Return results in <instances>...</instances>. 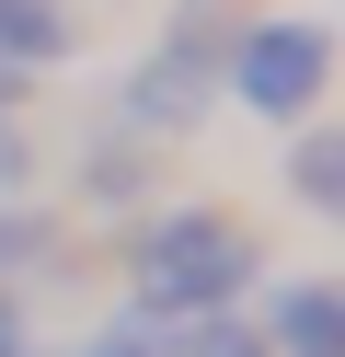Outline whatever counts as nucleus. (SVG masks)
<instances>
[{
	"label": "nucleus",
	"instance_id": "obj_8",
	"mask_svg": "<svg viewBox=\"0 0 345 357\" xmlns=\"http://www.w3.org/2000/svg\"><path fill=\"white\" fill-rule=\"evenodd\" d=\"M0 357H35V334H23V300H12V277H0Z\"/></svg>",
	"mask_w": 345,
	"mask_h": 357
},
{
	"label": "nucleus",
	"instance_id": "obj_9",
	"mask_svg": "<svg viewBox=\"0 0 345 357\" xmlns=\"http://www.w3.org/2000/svg\"><path fill=\"white\" fill-rule=\"evenodd\" d=\"M0 196H23V139L0 127Z\"/></svg>",
	"mask_w": 345,
	"mask_h": 357
},
{
	"label": "nucleus",
	"instance_id": "obj_5",
	"mask_svg": "<svg viewBox=\"0 0 345 357\" xmlns=\"http://www.w3.org/2000/svg\"><path fill=\"white\" fill-rule=\"evenodd\" d=\"M173 357H265V334H253V311H196V323H173Z\"/></svg>",
	"mask_w": 345,
	"mask_h": 357
},
{
	"label": "nucleus",
	"instance_id": "obj_6",
	"mask_svg": "<svg viewBox=\"0 0 345 357\" xmlns=\"http://www.w3.org/2000/svg\"><path fill=\"white\" fill-rule=\"evenodd\" d=\"M288 185H299V208H345V150H334V139H299Z\"/></svg>",
	"mask_w": 345,
	"mask_h": 357
},
{
	"label": "nucleus",
	"instance_id": "obj_4",
	"mask_svg": "<svg viewBox=\"0 0 345 357\" xmlns=\"http://www.w3.org/2000/svg\"><path fill=\"white\" fill-rule=\"evenodd\" d=\"M69 58V0H0V70Z\"/></svg>",
	"mask_w": 345,
	"mask_h": 357
},
{
	"label": "nucleus",
	"instance_id": "obj_2",
	"mask_svg": "<svg viewBox=\"0 0 345 357\" xmlns=\"http://www.w3.org/2000/svg\"><path fill=\"white\" fill-rule=\"evenodd\" d=\"M219 81H230V104H253V116L299 127V116L322 104V81H334V35H322L311 12L242 24V35H230V58H219Z\"/></svg>",
	"mask_w": 345,
	"mask_h": 357
},
{
	"label": "nucleus",
	"instance_id": "obj_1",
	"mask_svg": "<svg viewBox=\"0 0 345 357\" xmlns=\"http://www.w3.org/2000/svg\"><path fill=\"white\" fill-rule=\"evenodd\" d=\"M127 288L150 323H196V311H242L253 300V242L230 208H161L127 254Z\"/></svg>",
	"mask_w": 345,
	"mask_h": 357
},
{
	"label": "nucleus",
	"instance_id": "obj_3",
	"mask_svg": "<svg viewBox=\"0 0 345 357\" xmlns=\"http://www.w3.org/2000/svg\"><path fill=\"white\" fill-rule=\"evenodd\" d=\"M253 334H265V357H345V288L334 277H276L253 300Z\"/></svg>",
	"mask_w": 345,
	"mask_h": 357
},
{
	"label": "nucleus",
	"instance_id": "obj_7",
	"mask_svg": "<svg viewBox=\"0 0 345 357\" xmlns=\"http://www.w3.org/2000/svg\"><path fill=\"white\" fill-rule=\"evenodd\" d=\"M69 357H161V334L150 323H115V334H92V346H69Z\"/></svg>",
	"mask_w": 345,
	"mask_h": 357
}]
</instances>
